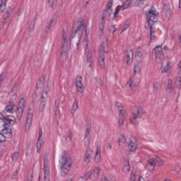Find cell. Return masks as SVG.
<instances>
[{
  "mask_svg": "<svg viewBox=\"0 0 181 181\" xmlns=\"http://www.w3.org/2000/svg\"><path fill=\"white\" fill-rule=\"evenodd\" d=\"M45 81V75H42L38 80L36 85V88H35L34 94H33V98L35 101H37L41 96V94L43 91V89L44 87Z\"/></svg>",
  "mask_w": 181,
  "mask_h": 181,
  "instance_id": "obj_1",
  "label": "cell"
},
{
  "mask_svg": "<svg viewBox=\"0 0 181 181\" xmlns=\"http://www.w3.org/2000/svg\"><path fill=\"white\" fill-rule=\"evenodd\" d=\"M48 92H49V85L45 87V90L43 91L41 96H40V105H39V110L40 112H43V110L45 108L46 105V103L48 101Z\"/></svg>",
  "mask_w": 181,
  "mask_h": 181,
  "instance_id": "obj_2",
  "label": "cell"
},
{
  "mask_svg": "<svg viewBox=\"0 0 181 181\" xmlns=\"http://www.w3.org/2000/svg\"><path fill=\"white\" fill-rule=\"evenodd\" d=\"M67 35L64 32V34H63V43H62L61 56H60V59H61L62 62H64L67 59V55H68V44H67Z\"/></svg>",
  "mask_w": 181,
  "mask_h": 181,
  "instance_id": "obj_3",
  "label": "cell"
},
{
  "mask_svg": "<svg viewBox=\"0 0 181 181\" xmlns=\"http://www.w3.org/2000/svg\"><path fill=\"white\" fill-rule=\"evenodd\" d=\"M72 166V161L67 156L63 157V162L62 165V174L63 175H67L69 173Z\"/></svg>",
  "mask_w": 181,
  "mask_h": 181,
  "instance_id": "obj_4",
  "label": "cell"
},
{
  "mask_svg": "<svg viewBox=\"0 0 181 181\" xmlns=\"http://www.w3.org/2000/svg\"><path fill=\"white\" fill-rule=\"evenodd\" d=\"M98 64L101 68L105 67V47L101 44L98 48Z\"/></svg>",
  "mask_w": 181,
  "mask_h": 181,
  "instance_id": "obj_5",
  "label": "cell"
},
{
  "mask_svg": "<svg viewBox=\"0 0 181 181\" xmlns=\"http://www.w3.org/2000/svg\"><path fill=\"white\" fill-rule=\"evenodd\" d=\"M25 105H26V99L23 96L19 100V104H18L17 109H16V118L19 120L22 117V115H23V110H24V108H25Z\"/></svg>",
  "mask_w": 181,
  "mask_h": 181,
  "instance_id": "obj_6",
  "label": "cell"
},
{
  "mask_svg": "<svg viewBox=\"0 0 181 181\" xmlns=\"http://www.w3.org/2000/svg\"><path fill=\"white\" fill-rule=\"evenodd\" d=\"M44 180L50 181V165H49V157L48 154L46 153L44 156Z\"/></svg>",
  "mask_w": 181,
  "mask_h": 181,
  "instance_id": "obj_7",
  "label": "cell"
},
{
  "mask_svg": "<svg viewBox=\"0 0 181 181\" xmlns=\"http://www.w3.org/2000/svg\"><path fill=\"white\" fill-rule=\"evenodd\" d=\"M33 109L32 107H30L29 108L28 114H27V117H26V124H25V130L26 132L29 131L30 127H31V124H32V121H33Z\"/></svg>",
  "mask_w": 181,
  "mask_h": 181,
  "instance_id": "obj_8",
  "label": "cell"
},
{
  "mask_svg": "<svg viewBox=\"0 0 181 181\" xmlns=\"http://www.w3.org/2000/svg\"><path fill=\"white\" fill-rule=\"evenodd\" d=\"M1 134H3L6 138L7 137V138L10 137L11 136V134H12V129H11V124L7 123V122H4V124L2 125Z\"/></svg>",
  "mask_w": 181,
  "mask_h": 181,
  "instance_id": "obj_9",
  "label": "cell"
},
{
  "mask_svg": "<svg viewBox=\"0 0 181 181\" xmlns=\"http://www.w3.org/2000/svg\"><path fill=\"white\" fill-rule=\"evenodd\" d=\"M91 123L88 121H87L86 131H85V134H84V144L86 146L89 145L90 141H91Z\"/></svg>",
  "mask_w": 181,
  "mask_h": 181,
  "instance_id": "obj_10",
  "label": "cell"
},
{
  "mask_svg": "<svg viewBox=\"0 0 181 181\" xmlns=\"http://www.w3.org/2000/svg\"><path fill=\"white\" fill-rule=\"evenodd\" d=\"M105 13H103L101 17L100 22H99V26H98V37L101 38L103 36V30L105 27Z\"/></svg>",
  "mask_w": 181,
  "mask_h": 181,
  "instance_id": "obj_11",
  "label": "cell"
},
{
  "mask_svg": "<svg viewBox=\"0 0 181 181\" xmlns=\"http://www.w3.org/2000/svg\"><path fill=\"white\" fill-rule=\"evenodd\" d=\"M148 16H149V19L152 21V22H156L158 20V12L156 10L154 7H152L150 10L149 11L148 13Z\"/></svg>",
  "mask_w": 181,
  "mask_h": 181,
  "instance_id": "obj_12",
  "label": "cell"
},
{
  "mask_svg": "<svg viewBox=\"0 0 181 181\" xmlns=\"http://www.w3.org/2000/svg\"><path fill=\"white\" fill-rule=\"evenodd\" d=\"M83 26V20L81 19H79L76 23H75V25L73 28V32H72V37H71V39L72 40L73 39V37L75 36L76 33H78V31L80 30V29Z\"/></svg>",
  "mask_w": 181,
  "mask_h": 181,
  "instance_id": "obj_13",
  "label": "cell"
},
{
  "mask_svg": "<svg viewBox=\"0 0 181 181\" xmlns=\"http://www.w3.org/2000/svg\"><path fill=\"white\" fill-rule=\"evenodd\" d=\"M116 107L117 108L120 119L123 120L124 117H125V114H126V110H125L124 106L120 102H117L116 103Z\"/></svg>",
  "mask_w": 181,
  "mask_h": 181,
  "instance_id": "obj_14",
  "label": "cell"
},
{
  "mask_svg": "<svg viewBox=\"0 0 181 181\" xmlns=\"http://www.w3.org/2000/svg\"><path fill=\"white\" fill-rule=\"evenodd\" d=\"M137 139H135L134 137H131L130 142H129V144H128V150L130 152H134L136 149H137Z\"/></svg>",
  "mask_w": 181,
  "mask_h": 181,
  "instance_id": "obj_15",
  "label": "cell"
},
{
  "mask_svg": "<svg viewBox=\"0 0 181 181\" xmlns=\"http://www.w3.org/2000/svg\"><path fill=\"white\" fill-rule=\"evenodd\" d=\"M133 60V50L130 48H128L126 50V62L129 65L132 62Z\"/></svg>",
  "mask_w": 181,
  "mask_h": 181,
  "instance_id": "obj_16",
  "label": "cell"
},
{
  "mask_svg": "<svg viewBox=\"0 0 181 181\" xmlns=\"http://www.w3.org/2000/svg\"><path fill=\"white\" fill-rule=\"evenodd\" d=\"M42 146H43V131H42L41 129H40L39 135H38V140H37V144H36V148H37L38 153L40 152Z\"/></svg>",
  "mask_w": 181,
  "mask_h": 181,
  "instance_id": "obj_17",
  "label": "cell"
},
{
  "mask_svg": "<svg viewBox=\"0 0 181 181\" xmlns=\"http://www.w3.org/2000/svg\"><path fill=\"white\" fill-rule=\"evenodd\" d=\"M76 86L77 91L80 93H82L84 91V86L82 83V77L81 76H77L76 78Z\"/></svg>",
  "mask_w": 181,
  "mask_h": 181,
  "instance_id": "obj_18",
  "label": "cell"
},
{
  "mask_svg": "<svg viewBox=\"0 0 181 181\" xmlns=\"http://www.w3.org/2000/svg\"><path fill=\"white\" fill-rule=\"evenodd\" d=\"M101 148L100 146H97L96 148V151H95V157H94V161L96 163H98L101 161Z\"/></svg>",
  "mask_w": 181,
  "mask_h": 181,
  "instance_id": "obj_19",
  "label": "cell"
},
{
  "mask_svg": "<svg viewBox=\"0 0 181 181\" xmlns=\"http://www.w3.org/2000/svg\"><path fill=\"white\" fill-rule=\"evenodd\" d=\"M171 67V63L169 61H165L163 62L161 66V72L163 73H166L169 71Z\"/></svg>",
  "mask_w": 181,
  "mask_h": 181,
  "instance_id": "obj_20",
  "label": "cell"
},
{
  "mask_svg": "<svg viewBox=\"0 0 181 181\" xmlns=\"http://www.w3.org/2000/svg\"><path fill=\"white\" fill-rule=\"evenodd\" d=\"M155 51V55H156V60H161V56H162V50H161V46H158L154 49Z\"/></svg>",
  "mask_w": 181,
  "mask_h": 181,
  "instance_id": "obj_21",
  "label": "cell"
},
{
  "mask_svg": "<svg viewBox=\"0 0 181 181\" xmlns=\"http://www.w3.org/2000/svg\"><path fill=\"white\" fill-rule=\"evenodd\" d=\"M142 59H143L142 52V50H141L140 48H137V52H136V60H137V63H139L140 62H142Z\"/></svg>",
  "mask_w": 181,
  "mask_h": 181,
  "instance_id": "obj_22",
  "label": "cell"
},
{
  "mask_svg": "<svg viewBox=\"0 0 181 181\" xmlns=\"http://www.w3.org/2000/svg\"><path fill=\"white\" fill-rule=\"evenodd\" d=\"M91 151L88 150L85 153V156H84V161L87 164L89 163L90 161H91Z\"/></svg>",
  "mask_w": 181,
  "mask_h": 181,
  "instance_id": "obj_23",
  "label": "cell"
},
{
  "mask_svg": "<svg viewBox=\"0 0 181 181\" xmlns=\"http://www.w3.org/2000/svg\"><path fill=\"white\" fill-rule=\"evenodd\" d=\"M14 110V103H9L8 105H7L6 109H5L6 112L9 113H13Z\"/></svg>",
  "mask_w": 181,
  "mask_h": 181,
  "instance_id": "obj_24",
  "label": "cell"
},
{
  "mask_svg": "<svg viewBox=\"0 0 181 181\" xmlns=\"http://www.w3.org/2000/svg\"><path fill=\"white\" fill-rule=\"evenodd\" d=\"M118 143H119V144L121 146H123V145L125 144V143H126V137H125V136H124V134H122L120 137V138L118 139Z\"/></svg>",
  "mask_w": 181,
  "mask_h": 181,
  "instance_id": "obj_25",
  "label": "cell"
},
{
  "mask_svg": "<svg viewBox=\"0 0 181 181\" xmlns=\"http://www.w3.org/2000/svg\"><path fill=\"white\" fill-rule=\"evenodd\" d=\"M84 42H85V50L87 49L88 43V29L86 27L85 29V37H84Z\"/></svg>",
  "mask_w": 181,
  "mask_h": 181,
  "instance_id": "obj_26",
  "label": "cell"
},
{
  "mask_svg": "<svg viewBox=\"0 0 181 181\" xmlns=\"http://www.w3.org/2000/svg\"><path fill=\"white\" fill-rule=\"evenodd\" d=\"M78 108H79V105H78V103L77 101H75L73 103V105H72V110H71V113L72 115H74L76 111L78 110Z\"/></svg>",
  "mask_w": 181,
  "mask_h": 181,
  "instance_id": "obj_27",
  "label": "cell"
},
{
  "mask_svg": "<svg viewBox=\"0 0 181 181\" xmlns=\"http://www.w3.org/2000/svg\"><path fill=\"white\" fill-rule=\"evenodd\" d=\"M87 61L89 65H91L92 62V52L90 50L87 52Z\"/></svg>",
  "mask_w": 181,
  "mask_h": 181,
  "instance_id": "obj_28",
  "label": "cell"
},
{
  "mask_svg": "<svg viewBox=\"0 0 181 181\" xmlns=\"http://www.w3.org/2000/svg\"><path fill=\"white\" fill-rule=\"evenodd\" d=\"M99 172H100V170H99L98 168H95V169H94L93 171L91 172V178H92V177H93V178H97V177L98 176Z\"/></svg>",
  "mask_w": 181,
  "mask_h": 181,
  "instance_id": "obj_29",
  "label": "cell"
},
{
  "mask_svg": "<svg viewBox=\"0 0 181 181\" xmlns=\"http://www.w3.org/2000/svg\"><path fill=\"white\" fill-rule=\"evenodd\" d=\"M150 31H151V39L152 40H154L155 39V37H156V32H155V28L154 26H151V29H150Z\"/></svg>",
  "mask_w": 181,
  "mask_h": 181,
  "instance_id": "obj_30",
  "label": "cell"
},
{
  "mask_svg": "<svg viewBox=\"0 0 181 181\" xmlns=\"http://www.w3.org/2000/svg\"><path fill=\"white\" fill-rule=\"evenodd\" d=\"M91 178V173H87L86 175H84L83 177L80 178L79 180H81V181H86V180L90 179Z\"/></svg>",
  "mask_w": 181,
  "mask_h": 181,
  "instance_id": "obj_31",
  "label": "cell"
},
{
  "mask_svg": "<svg viewBox=\"0 0 181 181\" xmlns=\"http://www.w3.org/2000/svg\"><path fill=\"white\" fill-rule=\"evenodd\" d=\"M144 113L143 111V108H141V107H137L136 108V112L134 113L136 115H137L138 116L139 115H142Z\"/></svg>",
  "mask_w": 181,
  "mask_h": 181,
  "instance_id": "obj_32",
  "label": "cell"
},
{
  "mask_svg": "<svg viewBox=\"0 0 181 181\" xmlns=\"http://www.w3.org/2000/svg\"><path fill=\"white\" fill-rule=\"evenodd\" d=\"M138 115H136L135 113H134L132 116V117L130 118V120L132 123H137V120H138Z\"/></svg>",
  "mask_w": 181,
  "mask_h": 181,
  "instance_id": "obj_33",
  "label": "cell"
},
{
  "mask_svg": "<svg viewBox=\"0 0 181 181\" xmlns=\"http://www.w3.org/2000/svg\"><path fill=\"white\" fill-rule=\"evenodd\" d=\"M130 171V165H129V161H126V162L124 163V168H123V171L125 173H128Z\"/></svg>",
  "mask_w": 181,
  "mask_h": 181,
  "instance_id": "obj_34",
  "label": "cell"
},
{
  "mask_svg": "<svg viewBox=\"0 0 181 181\" xmlns=\"http://www.w3.org/2000/svg\"><path fill=\"white\" fill-rule=\"evenodd\" d=\"M6 4H7V1H1V3H0V9H1V11H4V10L6 8Z\"/></svg>",
  "mask_w": 181,
  "mask_h": 181,
  "instance_id": "obj_35",
  "label": "cell"
},
{
  "mask_svg": "<svg viewBox=\"0 0 181 181\" xmlns=\"http://www.w3.org/2000/svg\"><path fill=\"white\" fill-rule=\"evenodd\" d=\"M149 166H151L153 169V168H154V166H155V165H156L155 159H151L149 161Z\"/></svg>",
  "mask_w": 181,
  "mask_h": 181,
  "instance_id": "obj_36",
  "label": "cell"
},
{
  "mask_svg": "<svg viewBox=\"0 0 181 181\" xmlns=\"http://www.w3.org/2000/svg\"><path fill=\"white\" fill-rule=\"evenodd\" d=\"M130 4H131L130 1H124V4L122 5V8L123 9H127L129 6H130Z\"/></svg>",
  "mask_w": 181,
  "mask_h": 181,
  "instance_id": "obj_37",
  "label": "cell"
},
{
  "mask_svg": "<svg viewBox=\"0 0 181 181\" xmlns=\"http://www.w3.org/2000/svg\"><path fill=\"white\" fill-rule=\"evenodd\" d=\"M112 5H113V1H110L108 2L107 6H106V11H107L108 12L110 10L111 7H112Z\"/></svg>",
  "mask_w": 181,
  "mask_h": 181,
  "instance_id": "obj_38",
  "label": "cell"
},
{
  "mask_svg": "<svg viewBox=\"0 0 181 181\" xmlns=\"http://www.w3.org/2000/svg\"><path fill=\"white\" fill-rule=\"evenodd\" d=\"M172 88H173L172 81H168V86H167V91H171Z\"/></svg>",
  "mask_w": 181,
  "mask_h": 181,
  "instance_id": "obj_39",
  "label": "cell"
},
{
  "mask_svg": "<svg viewBox=\"0 0 181 181\" xmlns=\"http://www.w3.org/2000/svg\"><path fill=\"white\" fill-rule=\"evenodd\" d=\"M155 161H156V164H158V165H159V166H161L163 163V161L161 160V159H159V158H156V159H155Z\"/></svg>",
  "mask_w": 181,
  "mask_h": 181,
  "instance_id": "obj_40",
  "label": "cell"
},
{
  "mask_svg": "<svg viewBox=\"0 0 181 181\" xmlns=\"http://www.w3.org/2000/svg\"><path fill=\"white\" fill-rule=\"evenodd\" d=\"M176 84L178 87H180L181 86V74H178V79H177V81H176Z\"/></svg>",
  "mask_w": 181,
  "mask_h": 181,
  "instance_id": "obj_41",
  "label": "cell"
},
{
  "mask_svg": "<svg viewBox=\"0 0 181 181\" xmlns=\"http://www.w3.org/2000/svg\"><path fill=\"white\" fill-rule=\"evenodd\" d=\"M18 156H19V152H14V154L12 155V158H13L14 160H16L18 159Z\"/></svg>",
  "mask_w": 181,
  "mask_h": 181,
  "instance_id": "obj_42",
  "label": "cell"
},
{
  "mask_svg": "<svg viewBox=\"0 0 181 181\" xmlns=\"http://www.w3.org/2000/svg\"><path fill=\"white\" fill-rule=\"evenodd\" d=\"M121 8H122V6H118V7L116 8V9H115V16H117V14L119 13V11H120V10Z\"/></svg>",
  "mask_w": 181,
  "mask_h": 181,
  "instance_id": "obj_43",
  "label": "cell"
},
{
  "mask_svg": "<svg viewBox=\"0 0 181 181\" xmlns=\"http://www.w3.org/2000/svg\"><path fill=\"white\" fill-rule=\"evenodd\" d=\"M0 139H1V142H4L6 141V137L3 134H1V135H0Z\"/></svg>",
  "mask_w": 181,
  "mask_h": 181,
  "instance_id": "obj_44",
  "label": "cell"
},
{
  "mask_svg": "<svg viewBox=\"0 0 181 181\" xmlns=\"http://www.w3.org/2000/svg\"><path fill=\"white\" fill-rule=\"evenodd\" d=\"M9 16V11H8V12H7V14L4 16V22H5V21H7V19H8Z\"/></svg>",
  "mask_w": 181,
  "mask_h": 181,
  "instance_id": "obj_45",
  "label": "cell"
},
{
  "mask_svg": "<svg viewBox=\"0 0 181 181\" xmlns=\"http://www.w3.org/2000/svg\"><path fill=\"white\" fill-rule=\"evenodd\" d=\"M48 6H50V7H52V6H53V4H54V1H48Z\"/></svg>",
  "mask_w": 181,
  "mask_h": 181,
  "instance_id": "obj_46",
  "label": "cell"
}]
</instances>
